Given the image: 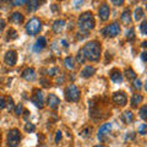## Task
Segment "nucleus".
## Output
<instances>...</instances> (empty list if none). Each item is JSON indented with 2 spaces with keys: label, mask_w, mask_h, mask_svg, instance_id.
<instances>
[{
  "label": "nucleus",
  "mask_w": 147,
  "mask_h": 147,
  "mask_svg": "<svg viewBox=\"0 0 147 147\" xmlns=\"http://www.w3.org/2000/svg\"><path fill=\"white\" fill-rule=\"evenodd\" d=\"M109 6H108V4H102V5L99 6V17H100V20L102 21H107L108 18H109Z\"/></svg>",
  "instance_id": "nucleus-12"
},
{
  "label": "nucleus",
  "mask_w": 147,
  "mask_h": 147,
  "mask_svg": "<svg viewBox=\"0 0 147 147\" xmlns=\"http://www.w3.org/2000/svg\"><path fill=\"white\" fill-rule=\"evenodd\" d=\"M79 27L82 31H91L94 27V17L92 12H84L79 17Z\"/></svg>",
  "instance_id": "nucleus-2"
},
{
  "label": "nucleus",
  "mask_w": 147,
  "mask_h": 147,
  "mask_svg": "<svg viewBox=\"0 0 147 147\" xmlns=\"http://www.w3.org/2000/svg\"><path fill=\"white\" fill-rule=\"evenodd\" d=\"M47 47V39H45V37H39L38 39H37V42L33 47V50L34 52H42V50Z\"/></svg>",
  "instance_id": "nucleus-13"
},
{
  "label": "nucleus",
  "mask_w": 147,
  "mask_h": 147,
  "mask_svg": "<svg viewBox=\"0 0 147 147\" xmlns=\"http://www.w3.org/2000/svg\"><path fill=\"white\" fill-rule=\"evenodd\" d=\"M25 130L27 132H34L36 131V126L33 125V124H31V123H27L25 125Z\"/></svg>",
  "instance_id": "nucleus-31"
},
{
  "label": "nucleus",
  "mask_w": 147,
  "mask_h": 147,
  "mask_svg": "<svg viewBox=\"0 0 147 147\" xmlns=\"http://www.w3.org/2000/svg\"><path fill=\"white\" fill-rule=\"evenodd\" d=\"M31 100H32V103H33L36 107L43 108V93H42V91L34 90V93L31 97Z\"/></svg>",
  "instance_id": "nucleus-8"
},
{
  "label": "nucleus",
  "mask_w": 147,
  "mask_h": 147,
  "mask_svg": "<svg viewBox=\"0 0 147 147\" xmlns=\"http://www.w3.org/2000/svg\"><path fill=\"white\" fill-rule=\"evenodd\" d=\"M110 130H112V124H110V123H105V124H103V125L99 127L98 134H97L98 140H99V141H102V140H103V137H104V135H107Z\"/></svg>",
  "instance_id": "nucleus-11"
},
{
  "label": "nucleus",
  "mask_w": 147,
  "mask_h": 147,
  "mask_svg": "<svg viewBox=\"0 0 147 147\" xmlns=\"http://www.w3.org/2000/svg\"><path fill=\"white\" fill-rule=\"evenodd\" d=\"M82 53H84L86 60L88 59L90 61H98L100 58V44L99 42H96V40H92L88 42L87 44H85V47L81 49Z\"/></svg>",
  "instance_id": "nucleus-1"
},
{
  "label": "nucleus",
  "mask_w": 147,
  "mask_h": 147,
  "mask_svg": "<svg viewBox=\"0 0 147 147\" xmlns=\"http://www.w3.org/2000/svg\"><path fill=\"white\" fill-rule=\"evenodd\" d=\"M21 141V134L17 129H12L7 134V146L9 147H17Z\"/></svg>",
  "instance_id": "nucleus-5"
},
{
  "label": "nucleus",
  "mask_w": 147,
  "mask_h": 147,
  "mask_svg": "<svg viewBox=\"0 0 147 147\" xmlns=\"http://www.w3.org/2000/svg\"><path fill=\"white\" fill-rule=\"evenodd\" d=\"M61 140V131H58L57 135H55V144H59Z\"/></svg>",
  "instance_id": "nucleus-39"
},
{
  "label": "nucleus",
  "mask_w": 147,
  "mask_h": 147,
  "mask_svg": "<svg viewBox=\"0 0 147 147\" xmlns=\"http://www.w3.org/2000/svg\"><path fill=\"white\" fill-rule=\"evenodd\" d=\"M22 109H24V107H22L21 103L16 105V108H15V114H16V115H21V114H22Z\"/></svg>",
  "instance_id": "nucleus-36"
},
{
  "label": "nucleus",
  "mask_w": 147,
  "mask_h": 147,
  "mask_svg": "<svg viewBox=\"0 0 147 147\" xmlns=\"http://www.w3.org/2000/svg\"><path fill=\"white\" fill-rule=\"evenodd\" d=\"M134 88H136V90H140L141 87H142V82L140 81V80H134Z\"/></svg>",
  "instance_id": "nucleus-38"
},
{
  "label": "nucleus",
  "mask_w": 147,
  "mask_h": 147,
  "mask_svg": "<svg viewBox=\"0 0 147 147\" xmlns=\"http://www.w3.org/2000/svg\"><path fill=\"white\" fill-rule=\"evenodd\" d=\"M112 3H113V4H115L117 6H119V5H121V4H124V1H123V0H119V1H117V0H113Z\"/></svg>",
  "instance_id": "nucleus-43"
},
{
  "label": "nucleus",
  "mask_w": 147,
  "mask_h": 147,
  "mask_svg": "<svg viewBox=\"0 0 147 147\" xmlns=\"http://www.w3.org/2000/svg\"><path fill=\"white\" fill-rule=\"evenodd\" d=\"M16 38H17V32L13 28H10L7 31V39L12 40V39H16Z\"/></svg>",
  "instance_id": "nucleus-27"
},
{
  "label": "nucleus",
  "mask_w": 147,
  "mask_h": 147,
  "mask_svg": "<svg viewBox=\"0 0 147 147\" xmlns=\"http://www.w3.org/2000/svg\"><path fill=\"white\" fill-rule=\"evenodd\" d=\"M146 44H147L146 42H142V44H141V45H142V47H144V48H145V47H146Z\"/></svg>",
  "instance_id": "nucleus-47"
},
{
  "label": "nucleus",
  "mask_w": 147,
  "mask_h": 147,
  "mask_svg": "<svg viewBox=\"0 0 147 147\" xmlns=\"http://www.w3.org/2000/svg\"><path fill=\"white\" fill-rule=\"evenodd\" d=\"M147 107L146 105H144V107H141V109H140V117H141V119L142 120H146L147 119Z\"/></svg>",
  "instance_id": "nucleus-30"
},
{
  "label": "nucleus",
  "mask_w": 147,
  "mask_h": 147,
  "mask_svg": "<svg viewBox=\"0 0 147 147\" xmlns=\"http://www.w3.org/2000/svg\"><path fill=\"white\" fill-rule=\"evenodd\" d=\"M47 72L49 76H54V75H57V74H59V67H52V69H49Z\"/></svg>",
  "instance_id": "nucleus-33"
},
{
  "label": "nucleus",
  "mask_w": 147,
  "mask_h": 147,
  "mask_svg": "<svg viewBox=\"0 0 147 147\" xmlns=\"http://www.w3.org/2000/svg\"><path fill=\"white\" fill-rule=\"evenodd\" d=\"M94 147H104V146H102V145H97V146H94Z\"/></svg>",
  "instance_id": "nucleus-48"
},
{
  "label": "nucleus",
  "mask_w": 147,
  "mask_h": 147,
  "mask_svg": "<svg viewBox=\"0 0 147 147\" xmlns=\"http://www.w3.org/2000/svg\"><path fill=\"white\" fill-rule=\"evenodd\" d=\"M113 102L118 104V105H120V107H124V105L126 104L127 102V98H126V94L124 93L123 91H118V92H114L113 93Z\"/></svg>",
  "instance_id": "nucleus-7"
},
{
  "label": "nucleus",
  "mask_w": 147,
  "mask_h": 147,
  "mask_svg": "<svg viewBox=\"0 0 147 147\" xmlns=\"http://www.w3.org/2000/svg\"><path fill=\"white\" fill-rule=\"evenodd\" d=\"M65 98L69 102H77L80 99V90L75 85H69L65 88Z\"/></svg>",
  "instance_id": "nucleus-4"
},
{
  "label": "nucleus",
  "mask_w": 147,
  "mask_h": 147,
  "mask_svg": "<svg viewBox=\"0 0 147 147\" xmlns=\"http://www.w3.org/2000/svg\"><path fill=\"white\" fill-rule=\"evenodd\" d=\"M4 28H5V21H4V20H0V32H1Z\"/></svg>",
  "instance_id": "nucleus-42"
},
{
  "label": "nucleus",
  "mask_w": 147,
  "mask_h": 147,
  "mask_svg": "<svg viewBox=\"0 0 147 147\" xmlns=\"http://www.w3.org/2000/svg\"><path fill=\"white\" fill-rule=\"evenodd\" d=\"M61 43H63V45H64V47H65V48L67 47V44H66V42H65V40H64V39L61 40Z\"/></svg>",
  "instance_id": "nucleus-45"
},
{
  "label": "nucleus",
  "mask_w": 147,
  "mask_h": 147,
  "mask_svg": "<svg viewBox=\"0 0 147 147\" xmlns=\"http://www.w3.org/2000/svg\"><path fill=\"white\" fill-rule=\"evenodd\" d=\"M110 79H112V81L114 82V84H121L123 82V75L118 69H114V70L110 71Z\"/></svg>",
  "instance_id": "nucleus-14"
},
{
  "label": "nucleus",
  "mask_w": 147,
  "mask_h": 147,
  "mask_svg": "<svg viewBox=\"0 0 147 147\" xmlns=\"http://www.w3.org/2000/svg\"><path fill=\"white\" fill-rule=\"evenodd\" d=\"M59 104H60V99H59L58 96H55V94H49L48 96V98H47V105L49 108H52V109H57L59 107Z\"/></svg>",
  "instance_id": "nucleus-10"
},
{
  "label": "nucleus",
  "mask_w": 147,
  "mask_h": 147,
  "mask_svg": "<svg viewBox=\"0 0 147 147\" xmlns=\"http://www.w3.org/2000/svg\"><path fill=\"white\" fill-rule=\"evenodd\" d=\"M141 58H142V61H146L147 60V59H146V52H144V53L141 54Z\"/></svg>",
  "instance_id": "nucleus-44"
},
{
  "label": "nucleus",
  "mask_w": 147,
  "mask_h": 147,
  "mask_svg": "<svg viewBox=\"0 0 147 147\" xmlns=\"http://www.w3.org/2000/svg\"><path fill=\"white\" fill-rule=\"evenodd\" d=\"M125 75H126V79H127V80H130V81L136 80V74H135V71L132 70V69H130V67L126 69Z\"/></svg>",
  "instance_id": "nucleus-24"
},
{
  "label": "nucleus",
  "mask_w": 147,
  "mask_h": 147,
  "mask_svg": "<svg viewBox=\"0 0 147 147\" xmlns=\"http://www.w3.org/2000/svg\"><path fill=\"white\" fill-rule=\"evenodd\" d=\"M76 60H77V61H79V64H85V61H86V58H85V55H84V53H82V50H80V52H79V53H77Z\"/></svg>",
  "instance_id": "nucleus-29"
},
{
  "label": "nucleus",
  "mask_w": 147,
  "mask_h": 147,
  "mask_svg": "<svg viewBox=\"0 0 147 147\" xmlns=\"http://www.w3.org/2000/svg\"><path fill=\"white\" fill-rule=\"evenodd\" d=\"M144 16H145L144 9L140 7V6H139V7H136V9H135V12H134V18H135V20H136V21H140Z\"/></svg>",
  "instance_id": "nucleus-22"
},
{
  "label": "nucleus",
  "mask_w": 147,
  "mask_h": 147,
  "mask_svg": "<svg viewBox=\"0 0 147 147\" xmlns=\"http://www.w3.org/2000/svg\"><path fill=\"white\" fill-rule=\"evenodd\" d=\"M146 129H147L146 124H141V125L139 126V134L140 135H145L146 134Z\"/></svg>",
  "instance_id": "nucleus-35"
},
{
  "label": "nucleus",
  "mask_w": 147,
  "mask_h": 147,
  "mask_svg": "<svg viewBox=\"0 0 147 147\" xmlns=\"http://www.w3.org/2000/svg\"><path fill=\"white\" fill-rule=\"evenodd\" d=\"M11 4L13 6H20V5H24V4H26V1H24V0H20V1H11Z\"/></svg>",
  "instance_id": "nucleus-40"
},
{
  "label": "nucleus",
  "mask_w": 147,
  "mask_h": 147,
  "mask_svg": "<svg viewBox=\"0 0 147 147\" xmlns=\"http://www.w3.org/2000/svg\"><path fill=\"white\" fill-rule=\"evenodd\" d=\"M142 96L139 94V93H135L134 96L131 97V107L132 108H137V105H139L141 102H142Z\"/></svg>",
  "instance_id": "nucleus-21"
},
{
  "label": "nucleus",
  "mask_w": 147,
  "mask_h": 147,
  "mask_svg": "<svg viewBox=\"0 0 147 147\" xmlns=\"http://www.w3.org/2000/svg\"><path fill=\"white\" fill-rule=\"evenodd\" d=\"M94 72H96V69L93 66H92V65H87V66H85L84 69H82V71H81L80 75L82 77H85V79H87V77L93 76Z\"/></svg>",
  "instance_id": "nucleus-16"
},
{
  "label": "nucleus",
  "mask_w": 147,
  "mask_h": 147,
  "mask_svg": "<svg viewBox=\"0 0 147 147\" xmlns=\"http://www.w3.org/2000/svg\"><path fill=\"white\" fill-rule=\"evenodd\" d=\"M120 25H118L117 22H113L102 30V34L105 37H117L120 34Z\"/></svg>",
  "instance_id": "nucleus-6"
},
{
  "label": "nucleus",
  "mask_w": 147,
  "mask_h": 147,
  "mask_svg": "<svg viewBox=\"0 0 147 147\" xmlns=\"http://www.w3.org/2000/svg\"><path fill=\"white\" fill-rule=\"evenodd\" d=\"M36 76H37L36 71H34V69H32V67L26 69V70L22 72V77H24L25 80H27V81H34Z\"/></svg>",
  "instance_id": "nucleus-15"
},
{
  "label": "nucleus",
  "mask_w": 147,
  "mask_h": 147,
  "mask_svg": "<svg viewBox=\"0 0 147 147\" xmlns=\"http://www.w3.org/2000/svg\"><path fill=\"white\" fill-rule=\"evenodd\" d=\"M6 105H7V109H9V110L13 108V99H12L11 97H7V99H6Z\"/></svg>",
  "instance_id": "nucleus-37"
},
{
  "label": "nucleus",
  "mask_w": 147,
  "mask_h": 147,
  "mask_svg": "<svg viewBox=\"0 0 147 147\" xmlns=\"http://www.w3.org/2000/svg\"><path fill=\"white\" fill-rule=\"evenodd\" d=\"M10 22L11 24H15V25H20V24H22L24 22V15L22 13H20V12H13V13H11V16H10Z\"/></svg>",
  "instance_id": "nucleus-17"
},
{
  "label": "nucleus",
  "mask_w": 147,
  "mask_h": 147,
  "mask_svg": "<svg viewBox=\"0 0 147 147\" xmlns=\"http://www.w3.org/2000/svg\"><path fill=\"white\" fill-rule=\"evenodd\" d=\"M92 130H93V129H92V126L84 129V130L81 131V136H84V137H90L91 134H92Z\"/></svg>",
  "instance_id": "nucleus-28"
},
{
  "label": "nucleus",
  "mask_w": 147,
  "mask_h": 147,
  "mask_svg": "<svg viewBox=\"0 0 147 147\" xmlns=\"http://www.w3.org/2000/svg\"><path fill=\"white\" fill-rule=\"evenodd\" d=\"M126 39L132 42L135 39V30L134 28H130L129 31H126Z\"/></svg>",
  "instance_id": "nucleus-25"
},
{
  "label": "nucleus",
  "mask_w": 147,
  "mask_h": 147,
  "mask_svg": "<svg viewBox=\"0 0 147 147\" xmlns=\"http://www.w3.org/2000/svg\"><path fill=\"white\" fill-rule=\"evenodd\" d=\"M40 5L39 1H28V11H33L36 9H38Z\"/></svg>",
  "instance_id": "nucleus-26"
},
{
  "label": "nucleus",
  "mask_w": 147,
  "mask_h": 147,
  "mask_svg": "<svg viewBox=\"0 0 147 147\" xmlns=\"http://www.w3.org/2000/svg\"><path fill=\"white\" fill-rule=\"evenodd\" d=\"M6 107V98L4 96H0V110Z\"/></svg>",
  "instance_id": "nucleus-34"
},
{
  "label": "nucleus",
  "mask_w": 147,
  "mask_h": 147,
  "mask_svg": "<svg viewBox=\"0 0 147 147\" xmlns=\"http://www.w3.org/2000/svg\"><path fill=\"white\" fill-rule=\"evenodd\" d=\"M42 82H43V86H48V82L45 80H42Z\"/></svg>",
  "instance_id": "nucleus-46"
},
{
  "label": "nucleus",
  "mask_w": 147,
  "mask_h": 147,
  "mask_svg": "<svg viewBox=\"0 0 147 147\" xmlns=\"http://www.w3.org/2000/svg\"><path fill=\"white\" fill-rule=\"evenodd\" d=\"M121 120L125 124H131L134 121V114H132L130 110H125V112L121 114Z\"/></svg>",
  "instance_id": "nucleus-18"
},
{
  "label": "nucleus",
  "mask_w": 147,
  "mask_h": 147,
  "mask_svg": "<svg viewBox=\"0 0 147 147\" xmlns=\"http://www.w3.org/2000/svg\"><path fill=\"white\" fill-rule=\"evenodd\" d=\"M121 21L124 25H130L131 24V13H130V10H124L123 13H121Z\"/></svg>",
  "instance_id": "nucleus-20"
},
{
  "label": "nucleus",
  "mask_w": 147,
  "mask_h": 147,
  "mask_svg": "<svg viewBox=\"0 0 147 147\" xmlns=\"http://www.w3.org/2000/svg\"><path fill=\"white\" fill-rule=\"evenodd\" d=\"M134 137H135V132L131 131L130 134H126V135H125V140H132Z\"/></svg>",
  "instance_id": "nucleus-41"
},
{
  "label": "nucleus",
  "mask_w": 147,
  "mask_h": 147,
  "mask_svg": "<svg viewBox=\"0 0 147 147\" xmlns=\"http://www.w3.org/2000/svg\"><path fill=\"white\" fill-rule=\"evenodd\" d=\"M4 60H5V64L9 66H13L17 61V53L15 50H9V52L5 54V58H4Z\"/></svg>",
  "instance_id": "nucleus-9"
},
{
  "label": "nucleus",
  "mask_w": 147,
  "mask_h": 147,
  "mask_svg": "<svg viewBox=\"0 0 147 147\" xmlns=\"http://www.w3.org/2000/svg\"><path fill=\"white\" fill-rule=\"evenodd\" d=\"M40 28H42V24H40V21L37 17L31 18L28 24L26 25V32L30 36H36L37 33H39Z\"/></svg>",
  "instance_id": "nucleus-3"
},
{
  "label": "nucleus",
  "mask_w": 147,
  "mask_h": 147,
  "mask_svg": "<svg viewBox=\"0 0 147 147\" xmlns=\"http://www.w3.org/2000/svg\"><path fill=\"white\" fill-rule=\"evenodd\" d=\"M64 27H65V21L64 20H57V21H54V24H53V31L55 32V33H59V32L63 31Z\"/></svg>",
  "instance_id": "nucleus-19"
},
{
  "label": "nucleus",
  "mask_w": 147,
  "mask_h": 147,
  "mask_svg": "<svg viewBox=\"0 0 147 147\" xmlns=\"http://www.w3.org/2000/svg\"><path fill=\"white\" fill-rule=\"evenodd\" d=\"M140 30H141V33L146 36L147 34V21H144L142 24L140 25Z\"/></svg>",
  "instance_id": "nucleus-32"
},
{
  "label": "nucleus",
  "mask_w": 147,
  "mask_h": 147,
  "mask_svg": "<svg viewBox=\"0 0 147 147\" xmlns=\"http://www.w3.org/2000/svg\"><path fill=\"white\" fill-rule=\"evenodd\" d=\"M64 63H65V66L67 69H70V70H72V69L75 67V60H74L72 57H66L65 60H64Z\"/></svg>",
  "instance_id": "nucleus-23"
}]
</instances>
